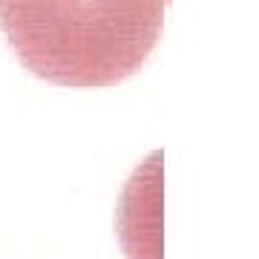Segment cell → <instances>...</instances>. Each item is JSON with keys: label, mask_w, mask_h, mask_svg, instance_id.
Masks as SVG:
<instances>
[{"label": "cell", "mask_w": 259, "mask_h": 259, "mask_svg": "<svg viewBox=\"0 0 259 259\" xmlns=\"http://www.w3.org/2000/svg\"><path fill=\"white\" fill-rule=\"evenodd\" d=\"M161 153L130 176L118 202V239L127 259H161Z\"/></svg>", "instance_id": "2"}, {"label": "cell", "mask_w": 259, "mask_h": 259, "mask_svg": "<svg viewBox=\"0 0 259 259\" xmlns=\"http://www.w3.org/2000/svg\"><path fill=\"white\" fill-rule=\"evenodd\" d=\"M164 0H0L12 52L55 87H115L156 49Z\"/></svg>", "instance_id": "1"}]
</instances>
